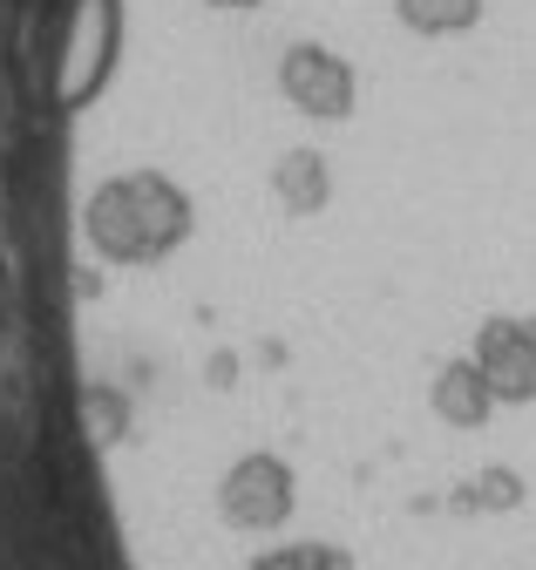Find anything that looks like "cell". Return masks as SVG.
<instances>
[{
	"label": "cell",
	"mask_w": 536,
	"mask_h": 570,
	"mask_svg": "<svg viewBox=\"0 0 536 570\" xmlns=\"http://www.w3.org/2000/svg\"><path fill=\"white\" fill-rule=\"evenodd\" d=\"M489 0H394V21L408 28L415 41H461L468 28L483 21Z\"/></svg>",
	"instance_id": "3957f363"
},
{
	"label": "cell",
	"mask_w": 536,
	"mask_h": 570,
	"mask_svg": "<svg viewBox=\"0 0 536 570\" xmlns=\"http://www.w3.org/2000/svg\"><path fill=\"white\" fill-rule=\"evenodd\" d=\"M251 570H347V557L332 543H279V550H265Z\"/></svg>",
	"instance_id": "277c9868"
},
{
	"label": "cell",
	"mask_w": 536,
	"mask_h": 570,
	"mask_svg": "<svg viewBox=\"0 0 536 570\" xmlns=\"http://www.w3.org/2000/svg\"><path fill=\"white\" fill-rule=\"evenodd\" d=\"M435 414H441L448 428H483V421L496 414V387L483 381L476 361H455V367L435 374Z\"/></svg>",
	"instance_id": "7a4b0ae2"
},
{
	"label": "cell",
	"mask_w": 536,
	"mask_h": 570,
	"mask_svg": "<svg viewBox=\"0 0 536 570\" xmlns=\"http://www.w3.org/2000/svg\"><path fill=\"white\" fill-rule=\"evenodd\" d=\"M476 367L496 401H536V320H489L476 333Z\"/></svg>",
	"instance_id": "6da1fadb"
}]
</instances>
